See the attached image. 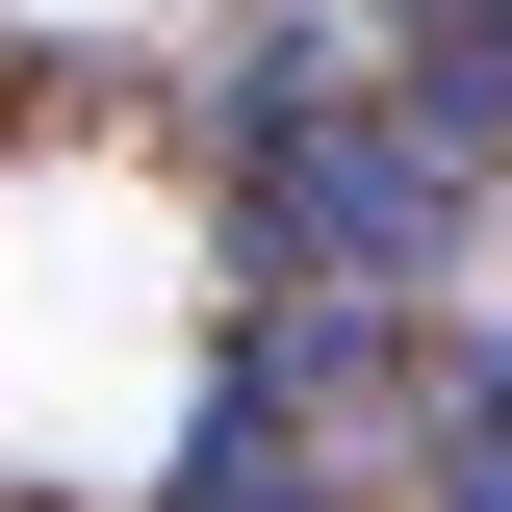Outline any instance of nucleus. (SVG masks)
<instances>
[{
    "mask_svg": "<svg viewBox=\"0 0 512 512\" xmlns=\"http://www.w3.org/2000/svg\"><path fill=\"white\" fill-rule=\"evenodd\" d=\"M231 256L282 282V308H436L461 180L384 128V77H359V103H256L231 128Z\"/></svg>",
    "mask_w": 512,
    "mask_h": 512,
    "instance_id": "nucleus-1",
    "label": "nucleus"
},
{
    "mask_svg": "<svg viewBox=\"0 0 512 512\" xmlns=\"http://www.w3.org/2000/svg\"><path fill=\"white\" fill-rule=\"evenodd\" d=\"M410 487L512 512V333H436V359H410Z\"/></svg>",
    "mask_w": 512,
    "mask_h": 512,
    "instance_id": "nucleus-2",
    "label": "nucleus"
}]
</instances>
